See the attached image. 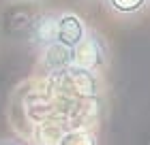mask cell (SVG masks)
Masks as SVG:
<instances>
[{"label":"cell","mask_w":150,"mask_h":145,"mask_svg":"<svg viewBox=\"0 0 150 145\" xmlns=\"http://www.w3.org/2000/svg\"><path fill=\"white\" fill-rule=\"evenodd\" d=\"M105 62V43L97 32H86V36L71 47V66L94 71Z\"/></svg>","instance_id":"1"},{"label":"cell","mask_w":150,"mask_h":145,"mask_svg":"<svg viewBox=\"0 0 150 145\" xmlns=\"http://www.w3.org/2000/svg\"><path fill=\"white\" fill-rule=\"evenodd\" d=\"M28 41L41 49L58 43V13H41L32 19L28 26Z\"/></svg>","instance_id":"2"},{"label":"cell","mask_w":150,"mask_h":145,"mask_svg":"<svg viewBox=\"0 0 150 145\" xmlns=\"http://www.w3.org/2000/svg\"><path fill=\"white\" fill-rule=\"evenodd\" d=\"M60 73L67 77V83H69V88L75 94L84 96V98H94L99 94V83H97V77L92 75V71L77 68V66H67Z\"/></svg>","instance_id":"3"},{"label":"cell","mask_w":150,"mask_h":145,"mask_svg":"<svg viewBox=\"0 0 150 145\" xmlns=\"http://www.w3.org/2000/svg\"><path fill=\"white\" fill-rule=\"evenodd\" d=\"M86 24L75 13L67 11L58 15V43H62L64 47H75L86 36Z\"/></svg>","instance_id":"4"},{"label":"cell","mask_w":150,"mask_h":145,"mask_svg":"<svg viewBox=\"0 0 150 145\" xmlns=\"http://www.w3.org/2000/svg\"><path fill=\"white\" fill-rule=\"evenodd\" d=\"M43 64L47 71H64L71 66V47H64L62 43H54L43 49Z\"/></svg>","instance_id":"5"},{"label":"cell","mask_w":150,"mask_h":145,"mask_svg":"<svg viewBox=\"0 0 150 145\" xmlns=\"http://www.w3.org/2000/svg\"><path fill=\"white\" fill-rule=\"evenodd\" d=\"M58 145H99V141L88 130H69L60 137Z\"/></svg>","instance_id":"6"},{"label":"cell","mask_w":150,"mask_h":145,"mask_svg":"<svg viewBox=\"0 0 150 145\" xmlns=\"http://www.w3.org/2000/svg\"><path fill=\"white\" fill-rule=\"evenodd\" d=\"M107 6L114 13H122V15H133L139 13L144 6L148 4V0H105Z\"/></svg>","instance_id":"7"},{"label":"cell","mask_w":150,"mask_h":145,"mask_svg":"<svg viewBox=\"0 0 150 145\" xmlns=\"http://www.w3.org/2000/svg\"><path fill=\"white\" fill-rule=\"evenodd\" d=\"M0 145H24V143L17 139H0Z\"/></svg>","instance_id":"8"}]
</instances>
